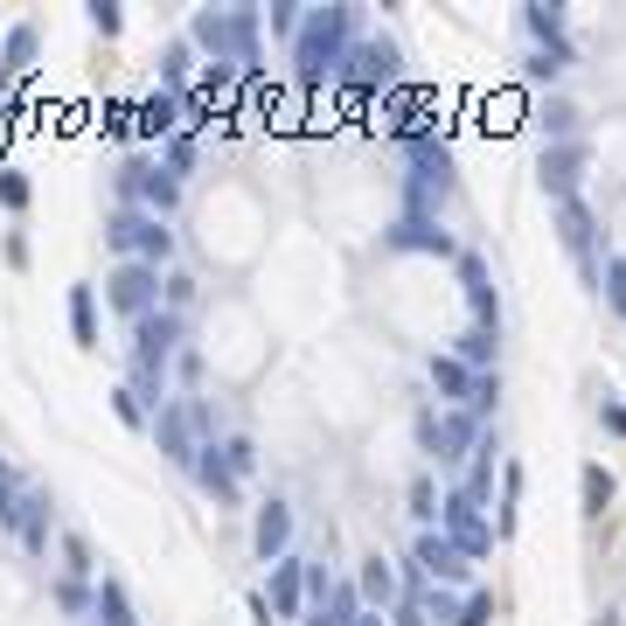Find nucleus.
Returning a JSON list of instances; mask_svg holds the SVG:
<instances>
[{"label": "nucleus", "instance_id": "obj_11", "mask_svg": "<svg viewBox=\"0 0 626 626\" xmlns=\"http://www.w3.org/2000/svg\"><path fill=\"white\" fill-rule=\"evenodd\" d=\"M417 571L439 578V584H460V578L473 571V557L446 536V529H425V536H417Z\"/></svg>", "mask_w": 626, "mask_h": 626}, {"label": "nucleus", "instance_id": "obj_19", "mask_svg": "<svg viewBox=\"0 0 626 626\" xmlns=\"http://www.w3.org/2000/svg\"><path fill=\"white\" fill-rule=\"evenodd\" d=\"M251 543H258V557H264V564H279V557H286V543H293V508H286V501H264V508H258V536H251Z\"/></svg>", "mask_w": 626, "mask_h": 626}, {"label": "nucleus", "instance_id": "obj_42", "mask_svg": "<svg viewBox=\"0 0 626 626\" xmlns=\"http://www.w3.org/2000/svg\"><path fill=\"white\" fill-rule=\"evenodd\" d=\"M425 619H446V626H460V599L432 592V599H425Z\"/></svg>", "mask_w": 626, "mask_h": 626}, {"label": "nucleus", "instance_id": "obj_14", "mask_svg": "<svg viewBox=\"0 0 626 626\" xmlns=\"http://www.w3.org/2000/svg\"><path fill=\"white\" fill-rule=\"evenodd\" d=\"M181 119H188V98H181V91H167V84H161V91H154V98H146L140 111H132V126H140L146 140H161V146L181 132Z\"/></svg>", "mask_w": 626, "mask_h": 626}, {"label": "nucleus", "instance_id": "obj_4", "mask_svg": "<svg viewBox=\"0 0 626 626\" xmlns=\"http://www.w3.org/2000/svg\"><path fill=\"white\" fill-rule=\"evenodd\" d=\"M105 307L126 314L132 328H140L146 314H161V264H140V258H119L105 272Z\"/></svg>", "mask_w": 626, "mask_h": 626}, {"label": "nucleus", "instance_id": "obj_29", "mask_svg": "<svg viewBox=\"0 0 626 626\" xmlns=\"http://www.w3.org/2000/svg\"><path fill=\"white\" fill-rule=\"evenodd\" d=\"M613 495H619L613 473H605V466H584V516H605V508H613Z\"/></svg>", "mask_w": 626, "mask_h": 626}, {"label": "nucleus", "instance_id": "obj_49", "mask_svg": "<svg viewBox=\"0 0 626 626\" xmlns=\"http://www.w3.org/2000/svg\"><path fill=\"white\" fill-rule=\"evenodd\" d=\"M355 626H390V619H383V613H363V619H355Z\"/></svg>", "mask_w": 626, "mask_h": 626}, {"label": "nucleus", "instance_id": "obj_9", "mask_svg": "<svg viewBox=\"0 0 626 626\" xmlns=\"http://www.w3.org/2000/svg\"><path fill=\"white\" fill-rule=\"evenodd\" d=\"M341 84H349L355 98H369V91H390V84H397V43H390V35H376V43H355L349 63H341Z\"/></svg>", "mask_w": 626, "mask_h": 626}, {"label": "nucleus", "instance_id": "obj_16", "mask_svg": "<svg viewBox=\"0 0 626 626\" xmlns=\"http://www.w3.org/2000/svg\"><path fill=\"white\" fill-rule=\"evenodd\" d=\"M432 390H439L452 411H473V390H481V369H466L460 355H432Z\"/></svg>", "mask_w": 626, "mask_h": 626}, {"label": "nucleus", "instance_id": "obj_50", "mask_svg": "<svg viewBox=\"0 0 626 626\" xmlns=\"http://www.w3.org/2000/svg\"><path fill=\"white\" fill-rule=\"evenodd\" d=\"M8 84H14V70H8V63H0V98H8Z\"/></svg>", "mask_w": 626, "mask_h": 626}, {"label": "nucleus", "instance_id": "obj_22", "mask_svg": "<svg viewBox=\"0 0 626 626\" xmlns=\"http://www.w3.org/2000/svg\"><path fill=\"white\" fill-rule=\"evenodd\" d=\"M522 22H529V35H536L543 49H571V43H564V8H557V0H529Z\"/></svg>", "mask_w": 626, "mask_h": 626}, {"label": "nucleus", "instance_id": "obj_44", "mask_svg": "<svg viewBox=\"0 0 626 626\" xmlns=\"http://www.w3.org/2000/svg\"><path fill=\"white\" fill-rule=\"evenodd\" d=\"M543 126H550V132H564V140H571V126H578V111H571V105H543Z\"/></svg>", "mask_w": 626, "mask_h": 626}, {"label": "nucleus", "instance_id": "obj_20", "mask_svg": "<svg viewBox=\"0 0 626 626\" xmlns=\"http://www.w3.org/2000/svg\"><path fill=\"white\" fill-rule=\"evenodd\" d=\"M196 481H202V495H209V501H223V508L237 501V473H231V460H223V446H216V439L196 452Z\"/></svg>", "mask_w": 626, "mask_h": 626}, {"label": "nucleus", "instance_id": "obj_24", "mask_svg": "<svg viewBox=\"0 0 626 626\" xmlns=\"http://www.w3.org/2000/svg\"><path fill=\"white\" fill-rule=\"evenodd\" d=\"M91 613H98L105 626H140V619H132V599H126L119 578H98V599H91Z\"/></svg>", "mask_w": 626, "mask_h": 626}, {"label": "nucleus", "instance_id": "obj_26", "mask_svg": "<svg viewBox=\"0 0 626 626\" xmlns=\"http://www.w3.org/2000/svg\"><path fill=\"white\" fill-rule=\"evenodd\" d=\"M363 613H369V605H363V599H355V592H349V584H334V599H328V605H320V613H314L307 626H355V619H363Z\"/></svg>", "mask_w": 626, "mask_h": 626}, {"label": "nucleus", "instance_id": "obj_32", "mask_svg": "<svg viewBox=\"0 0 626 626\" xmlns=\"http://www.w3.org/2000/svg\"><path fill=\"white\" fill-rule=\"evenodd\" d=\"M439 508H446V501H439V487H432V473H417V481H411V516H417V522H432Z\"/></svg>", "mask_w": 626, "mask_h": 626}, {"label": "nucleus", "instance_id": "obj_23", "mask_svg": "<svg viewBox=\"0 0 626 626\" xmlns=\"http://www.w3.org/2000/svg\"><path fill=\"white\" fill-rule=\"evenodd\" d=\"M70 334H78V349H98V293L91 286H70Z\"/></svg>", "mask_w": 626, "mask_h": 626}, {"label": "nucleus", "instance_id": "obj_39", "mask_svg": "<svg viewBox=\"0 0 626 626\" xmlns=\"http://www.w3.org/2000/svg\"><path fill=\"white\" fill-rule=\"evenodd\" d=\"M460 626H495V599H487V592H473V599L460 605Z\"/></svg>", "mask_w": 626, "mask_h": 626}, {"label": "nucleus", "instance_id": "obj_47", "mask_svg": "<svg viewBox=\"0 0 626 626\" xmlns=\"http://www.w3.org/2000/svg\"><path fill=\"white\" fill-rule=\"evenodd\" d=\"M56 605H63V613H84V584H78V578L56 584Z\"/></svg>", "mask_w": 626, "mask_h": 626}, {"label": "nucleus", "instance_id": "obj_15", "mask_svg": "<svg viewBox=\"0 0 626 626\" xmlns=\"http://www.w3.org/2000/svg\"><path fill=\"white\" fill-rule=\"evenodd\" d=\"M181 341V314H146L140 328H132V349H140V369H161L167 355H175Z\"/></svg>", "mask_w": 626, "mask_h": 626}, {"label": "nucleus", "instance_id": "obj_33", "mask_svg": "<svg viewBox=\"0 0 626 626\" xmlns=\"http://www.w3.org/2000/svg\"><path fill=\"white\" fill-rule=\"evenodd\" d=\"M599 286H605V307L626 314V258H605V279H599Z\"/></svg>", "mask_w": 626, "mask_h": 626}, {"label": "nucleus", "instance_id": "obj_10", "mask_svg": "<svg viewBox=\"0 0 626 626\" xmlns=\"http://www.w3.org/2000/svg\"><path fill=\"white\" fill-rule=\"evenodd\" d=\"M584 161H592V146H584V140H557V146H543V161H536L543 196H550V202H571V196H578V181H584Z\"/></svg>", "mask_w": 626, "mask_h": 626}, {"label": "nucleus", "instance_id": "obj_36", "mask_svg": "<svg viewBox=\"0 0 626 626\" xmlns=\"http://www.w3.org/2000/svg\"><path fill=\"white\" fill-rule=\"evenodd\" d=\"M14 516H22V487H14L8 460H0V529H14Z\"/></svg>", "mask_w": 626, "mask_h": 626}, {"label": "nucleus", "instance_id": "obj_25", "mask_svg": "<svg viewBox=\"0 0 626 626\" xmlns=\"http://www.w3.org/2000/svg\"><path fill=\"white\" fill-rule=\"evenodd\" d=\"M363 599H369V613H383V605H397V571L383 557H369L363 564Z\"/></svg>", "mask_w": 626, "mask_h": 626}, {"label": "nucleus", "instance_id": "obj_13", "mask_svg": "<svg viewBox=\"0 0 626 626\" xmlns=\"http://www.w3.org/2000/svg\"><path fill=\"white\" fill-rule=\"evenodd\" d=\"M557 237H564V251L584 264V279H605V272H599V258H592V209H584V196L557 202Z\"/></svg>", "mask_w": 626, "mask_h": 626}, {"label": "nucleus", "instance_id": "obj_34", "mask_svg": "<svg viewBox=\"0 0 626 626\" xmlns=\"http://www.w3.org/2000/svg\"><path fill=\"white\" fill-rule=\"evenodd\" d=\"M264 22H272V35H299L307 8H299V0H272V14H264Z\"/></svg>", "mask_w": 626, "mask_h": 626}, {"label": "nucleus", "instance_id": "obj_40", "mask_svg": "<svg viewBox=\"0 0 626 626\" xmlns=\"http://www.w3.org/2000/svg\"><path fill=\"white\" fill-rule=\"evenodd\" d=\"M91 28H98V35H119V28H126V14L111 8V0H91Z\"/></svg>", "mask_w": 626, "mask_h": 626}, {"label": "nucleus", "instance_id": "obj_3", "mask_svg": "<svg viewBox=\"0 0 626 626\" xmlns=\"http://www.w3.org/2000/svg\"><path fill=\"white\" fill-rule=\"evenodd\" d=\"M105 244L119 258H140V264H161L167 251H175V231H167V223L154 216V209H132V202H119L105 216Z\"/></svg>", "mask_w": 626, "mask_h": 626}, {"label": "nucleus", "instance_id": "obj_7", "mask_svg": "<svg viewBox=\"0 0 626 626\" xmlns=\"http://www.w3.org/2000/svg\"><path fill=\"white\" fill-rule=\"evenodd\" d=\"M404 154H411V216H425V209L452 188V154H446V140H432V132L411 140Z\"/></svg>", "mask_w": 626, "mask_h": 626}, {"label": "nucleus", "instance_id": "obj_12", "mask_svg": "<svg viewBox=\"0 0 626 626\" xmlns=\"http://www.w3.org/2000/svg\"><path fill=\"white\" fill-rule=\"evenodd\" d=\"M460 286H466V307H473V328L501 334V299H495V279H487V264L460 251Z\"/></svg>", "mask_w": 626, "mask_h": 626}, {"label": "nucleus", "instance_id": "obj_35", "mask_svg": "<svg viewBox=\"0 0 626 626\" xmlns=\"http://www.w3.org/2000/svg\"><path fill=\"white\" fill-rule=\"evenodd\" d=\"M111 411H119V425H132V432L146 425V404H140V390H132V383H126V390H111Z\"/></svg>", "mask_w": 626, "mask_h": 626}, {"label": "nucleus", "instance_id": "obj_48", "mask_svg": "<svg viewBox=\"0 0 626 626\" xmlns=\"http://www.w3.org/2000/svg\"><path fill=\"white\" fill-rule=\"evenodd\" d=\"M390 626H432L425 605H390Z\"/></svg>", "mask_w": 626, "mask_h": 626}, {"label": "nucleus", "instance_id": "obj_21", "mask_svg": "<svg viewBox=\"0 0 626 626\" xmlns=\"http://www.w3.org/2000/svg\"><path fill=\"white\" fill-rule=\"evenodd\" d=\"M14 529H22V543L35 550V557L49 550V495H43V487H28V495H22V516H14Z\"/></svg>", "mask_w": 626, "mask_h": 626}, {"label": "nucleus", "instance_id": "obj_2", "mask_svg": "<svg viewBox=\"0 0 626 626\" xmlns=\"http://www.w3.org/2000/svg\"><path fill=\"white\" fill-rule=\"evenodd\" d=\"M258 28H264V8H202L188 35L216 56L223 70H244V78H258Z\"/></svg>", "mask_w": 626, "mask_h": 626}, {"label": "nucleus", "instance_id": "obj_43", "mask_svg": "<svg viewBox=\"0 0 626 626\" xmlns=\"http://www.w3.org/2000/svg\"><path fill=\"white\" fill-rule=\"evenodd\" d=\"M599 425L613 432V439H626V404H619V397H605V404H599Z\"/></svg>", "mask_w": 626, "mask_h": 626}, {"label": "nucleus", "instance_id": "obj_18", "mask_svg": "<svg viewBox=\"0 0 626 626\" xmlns=\"http://www.w3.org/2000/svg\"><path fill=\"white\" fill-rule=\"evenodd\" d=\"M299 605H307V564H299V557H279V564H272V613H279V619H299Z\"/></svg>", "mask_w": 626, "mask_h": 626}, {"label": "nucleus", "instance_id": "obj_8", "mask_svg": "<svg viewBox=\"0 0 626 626\" xmlns=\"http://www.w3.org/2000/svg\"><path fill=\"white\" fill-rule=\"evenodd\" d=\"M439 529H446V536H452V543L466 550L473 564H481L487 550H495V522L481 516V501H473L466 487H452V495H446V508H439Z\"/></svg>", "mask_w": 626, "mask_h": 626}, {"label": "nucleus", "instance_id": "obj_31", "mask_svg": "<svg viewBox=\"0 0 626 626\" xmlns=\"http://www.w3.org/2000/svg\"><path fill=\"white\" fill-rule=\"evenodd\" d=\"M487 481H495V439H481V452H473V473H466V495L481 501V495H487Z\"/></svg>", "mask_w": 626, "mask_h": 626}, {"label": "nucleus", "instance_id": "obj_38", "mask_svg": "<svg viewBox=\"0 0 626 626\" xmlns=\"http://www.w3.org/2000/svg\"><path fill=\"white\" fill-rule=\"evenodd\" d=\"M0 202H8V209H28V181H22V167H0Z\"/></svg>", "mask_w": 626, "mask_h": 626}, {"label": "nucleus", "instance_id": "obj_5", "mask_svg": "<svg viewBox=\"0 0 626 626\" xmlns=\"http://www.w3.org/2000/svg\"><path fill=\"white\" fill-rule=\"evenodd\" d=\"M417 439L432 446V460H439V466H460L466 452H481L487 432H481V417H473V411H425V417H417Z\"/></svg>", "mask_w": 626, "mask_h": 626}, {"label": "nucleus", "instance_id": "obj_30", "mask_svg": "<svg viewBox=\"0 0 626 626\" xmlns=\"http://www.w3.org/2000/svg\"><path fill=\"white\" fill-rule=\"evenodd\" d=\"M161 167H167V175H175V181H181V175H188V167H196V132H175V140H167V146H161Z\"/></svg>", "mask_w": 626, "mask_h": 626}, {"label": "nucleus", "instance_id": "obj_46", "mask_svg": "<svg viewBox=\"0 0 626 626\" xmlns=\"http://www.w3.org/2000/svg\"><path fill=\"white\" fill-rule=\"evenodd\" d=\"M495 397H501V376H495V369H487V376H481V390H473V417H481L487 404H495Z\"/></svg>", "mask_w": 626, "mask_h": 626}, {"label": "nucleus", "instance_id": "obj_6", "mask_svg": "<svg viewBox=\"0 0 626 626\" xmlns=\"http://www.w3.org/2000/svg\"><path fill=\"white\" fill-rule=\"evenodd\" d=\"M202 432H209V411L196 404V397H181V404H161V417H154L161 452H167V460H181V466H196V452L209 446Z\"/></svg>", "mask_w": 626, "mask_h": 626}, {"label": "nucleus", "instance_id": "obj_37", "mask_svg": "<svg viewBox=\"0 0 626 626\" xmlns=\"http://www.w3.org/2000/svg\"><path fill=\"white\" fill-rule=\"evenodd\" d=\"M28 56H35V28H8V70H28Z\"/></svg>", "mask_w": 626, "mask_h": 626}, {"label": "nucleus", "instance_id": "obj_27", "mask_svg": "<svg viewBox=\"0 0 626 626\" xmlns=\"http://www.w3.org/2000/svg\"><path fill=\"white\" fill-rule=\"evenodd\" d=\"M516 501H522V466L501 473V508H495V536H516Z\"/></svg>", "mask_w": 626, "mask_h": 626}, {"label": "nucleus", "instance_id": "obj_45", "mask_svg": "<svg viewBox=\"0 0 626 626\" xmlns=\"http://www.w3.org/2000/svg\"><path fill=\"white\" fill-rule=\"evenodd\" d=\"M63 557H70V571H78V578L91 571V543L84 536H63Z\"/></svg>", "mask_w": 626, "mask_h": 626}, {"label": "nucleus", "instance_id": "obj_41", "mask_svg": "<svg viewBox=\"0 0 626 626\" xmlns=\"http://www.w3.org/2000/svg\"><path fill=\"white\" fill-rule=\"evenodd\" d=\"M223 460H231V473H237V481H244V473L258 466V452H251V439H231V446H223Z\"/></svg>", "mask_w": 626, "mask_h": 626}, {"label": "nucleus", "instance_id": "obj_1", "mask_svg": "<svg viewBox=\"0 0 626 626\" xmlns=\"http://www.w3.org/2000/svg\"><path fill=\"white\" fill-rule=\"evenodd\" d=\"M349 28H355V8H307V22L293 35V78L307 91L341 78V63H349Z\"/></svg>", "mask_w": 626, "mask_h": 626}, {"label": "nucleus", "instance_id": "obj_17", "mask_svg": "<svg viewBox=\"0 0 626 626\" xmlns=\"http://www.w3.org/2000/svg\"><path fill=\"white\" fill-rule=\"evenodd\" d=\"M383 244H390V251H439V258L452 251V237L432 216H397V231H383Z\"/></svg>", "mask_w": 626, "mask_h": 626}, {"label": "nucleus", "instance_id": "obj_28", "mask_svg": "<svg viewBox=\"0 0 626 626\" xmlns=\"http://www.w3.org/2000/svg\"><path fill=\"white\" fill-rule=\"evenodd\" d=\"M460 363L487 376V369H495V334H487V328H466V334H460Z\"/></svg>", "mask_w": 626, "mask_h": 626}]
</instances>
